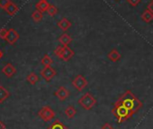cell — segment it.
Instances as JSON below:
<instances>
[{"instance_id":"5bb4252c","label":"cell","mask_w":153,"mask_h":129,"mask_svg":"<svg viewBox=\"0 0 153 129\" xmlns=\"http://www.w3.org/2000/svg\"><path fill=\"white\" fill-rule=\"evenodd\" d=\"M59 42L62 44V46H68V44L72 42V38L68 34H62L59 38Z\"/></svg>"},{"instance_id":"d4e9b609","label":"cell","mask_w":153,"mask_h":129,"mask_svg":"<svg viewBox=\"0 0 153 129\" xmlns=\"http://www.w3.org/2000/svg\"><path fill=\"white\" fill-rule=\"evenodd\" d=\"M10 2V0H0V8L5 9Z\"/></svg>"},{"instance_id":"d6986e66","label":"cell","mask_w":153,"mask_h":129,"mask_svg":"<svg viewBox=\"0 0 153 129\" xmlns=\"http://www.w3.org/2000/svg\"><path fill=\"white\" fill-rule=\"evenodd\" d=\"M41 62H42V65H43L44 67H50V66L51 65V64L53 63V60H52V59H51L48 54H45V55L42 57Z\"/></svg>"},{"instance_id":"484cf974","label":"cell","mask_w":153,"mask_h":129,"mask_svg":"<svg viewBox=\"0 0 153 129\" xmlns=\"http://www.w3.org/2000/svg\"><path fill=\"white\" fill-rule=\"evenodd\" d=\"M127 2L132 7H137L141 2V0H127Z\"/></svg>"},{"instance_id":"277c9868","label":"cell","mask_w":153,"mask_h":129,"mask_svg":"<svg viewBox=\"0 0 153 129\" xmlns=\"http://www.w3.org/2000/svg\"><path fill=\"white\" fill-rule=\"evenodd\" d=\"M79 104L86 110H90L92 109L95 105L97 104V99L90 94V93H86L82 98L79 99Z\"/></svg>"},{"instance_id":"7402d4cb","label":"cell","mask_w":153,"mask_h":129,"mask_svg":"<svg viewBox=\"0 0 153 129\" xmlns=\"http://www.w3.org/2000/svg\"><path fill=\"white\" fill-rule=\"evenodd\" d=\"M42 16H42V13L41 11L37 10V9H36L34 12H33V14H32V18H33V21H35L36 23L42 21Z\"/></svg>"},{"instance_id":"603a6c76","label":"cell","mask_w":153,"mask_h":129,"mask_svg":"<svg viewBox=\"0 0 153 129\" xmlns=\"http://www.w3.org/2000/svg\"><path fill=\"white\" fill-rule=\"evenodd\" d=\"M47 13H48V15H49V16H54L58 13V9H57V7H56L55 6L51 5V6L49 7L48 10H47Z\"/></svg>"},{"instance_id":"cb8c5ba5","label":"cell","mask_w":153,"mask_h":129,"mask_svg":"<svg viewBox=\"0 0 153 129\" xmlns=\"http://www.w3.org/2000/svg\"><path fill=\"white\" fill-rule=\"evenodd\" d=\"M7 34H8V30H7L5 28L0 29V38H1V39L6 40L7 36Z\"/></svg>"},{"instance_id":"83f0119b","label":"cell","mask_w":153,"mask_h":129,"mask_svg":"<svg viewBox=\"0 0 153 129\" xmlns=\"http://www.w3.org/2000/svg\"><path fill=\"white\" fill-rule=\"evenodd\" d=\"M148 9L153 14V0H151V1H150V3L148 5Z\"/></svg>"},{"instance_id":"f1b7e54d","label":"cell","mask_w":153,"mask_h":129,"mask_svg":"<svg viewBox=\"0 0 153 129\" xmlns=\"http://www.w3.org/2000/svg\"><path fill=\"white\" fill-rule=\"evenodd\" d=\"M7 128V126H6V125L0 120V129H6Z\"/></svg>"},{"instance_id":"9c48e42d","label":"cell","mask_w":153,"mask_h":129,"mask_svg":"<svg viewBox=\"0 0 153 129\" xmlns=\"http://www.w3.org/2000/svg\"><path fill=\"white\" fill-rule=\"evenodd\" d=\"M19 39V34L15 29H9L6 41L9 44H14Z\"/></svg>"},{"instance_id":"8fae6325","label":"cell","mask_w":153,"mask_h":129,"mask_svg":"<svg viewBox=\"0 0 153 129\" xmlns=\"http://www.w3.org/2000/svg\"><path fill=\"white\" fill-rule=\"evenodd\" d=\"M50 6L51 5L48 3L47 0H40V1L36 4L35 7H36L37 10H39L42 13H43V12H47V10H48Z\"/></svg>"},{"instance_id":"7a4b0ae2","label":"cell","mask_w":153,"mask_h":129,"mask_svg":"<svg viewBox=\"0 0 153 129\" xmlns=\"http://www.w3.org/2000/svg\"><path fill=\"white\" fill-rule=\"evenodd\" d=\"M112 112L114 117L116 118V120L118 121V123H123L126 121L133 115V113L131 110H129L127 107H125L123 105L116 103V102L114 103V107Z\"/></svg>"},{"instance_id":"4316f807","label":"cell","mask_w":153,"mask_h":129,"mask_svg":"<svg viewBox=\"0 0 153 129\" xmlns=\"http://www.w3.org/2000/svg\"><path fill=\"white\" fill-rule=\"evenodd\" d=\"M101 129H114V127L109 123H105Z\"/></svg>"},{"instance_id":"7c38bea8","label":"cell","mask_w":153,"mask_h":129,"mask_svg":"<svg viewBox=\"0 0 153 129\" xmlns=\"http://www.w3.org/2000/svg\"><path fill=\"white\" fill-rule=\"evenodd\" d=\"M107 58H108L111 61L116 62V61H118V60L122 58V55H121V53H120L117 50L114 49V50H112V51L107 54Z\"/></svg>"},{"instance_id":"5b68a950","label":"cell","mask_w":153,"mask_h":129,"mask_svg":"<svg viewBox=\"0 0 153 129\" xmlns=\"http://www.w3.org/2000/svg\"><path fill=\"white\" fill-rule=\"evenodd\" d=\"M38 116L45 122H50L55 117V112L48 106L43 107L38 113Z\"/></svg>"},{"instance_id":"6da1fadb","label":"cell","mask_w":153,"mask_h":129,"mask_svg":"<svg viewBox=\"0 0 153 129\" xmlns=\"http://www.w3.org/2000/svg\"><path fill=\"white\" fill-rule=\"evenodd\" d=\"M116 103L123 105L125 107L131 110L133 114L138 112L142 107L141 101L138 99L131 90H126L121 96V98L116 101Z\"/></svg>"},{"instance_id":"3957f363","label":"cell","mask_w":153,"mask_h":129,"mask_svg":"<svg viewBox=\"0 0 153 129\" xmlns=\"http://www.w3.org/2000/svg\"><path fill=\"white\" fill-rule=\"evenodd\" d=\"M54 54L58 56L59 59H61L62 60L68 61L71 58H73L75 52L68 46H59L55 49Z\"/></svg>"},{"instance_id":"f546056e","label":"cell","mask_w":153,"mask_h":129,"mask_svg":"<svg viewBox=\"0 0 153 129\" xmlns=\"http://www.w3.org/2000/svg\"><path fill=\"white\" fill-rule=\"evenodd\" d=\"M2 56H3V53H2V51H0V59L2 58Z\"/></svg>"},{"instance_id":"ba28073f","label":"cell","mask_w":153,"mask_h":129,"mask_svg":"<svg viewBox=\"0 0 153 129\" xmlns=\"http://www.w3.org/2000/svg\"><path fill=\"white\" fill-rule=\"evenodd\" d=\"M54 94H55V96H56L60 101L66 100V99L69 97V95H70L69 91H68L66 88H64V87H59V88L55 91Z\"/></svg>"},{"instance_id":"e0dca14e","label":"cell","mask_w":153,"mask_h":129,"mask_svg":"<svg viewBox=\"0 0 153 129\" xmlns=\"http://www.w3.org/2000/svg\"><path fill=\"white\" fill-rule=\"evenodd\" d=\"M141 19L145 22V23H150L153 20V14L149 10H145L142 15H141Z\"/></svg>"},{"instance_id":"44dd1931","label":"cell","mask_w":153,"mask_h":129,"mask_svg":"<svg viewBox=\"0 0 153 129\" xmlns=\"http://www.w3.org/2000/svg\"><path fill=\"white\" fill-rule=\"evenodd\" d=\"M26 80H27V81H28L30 84H32V85H35V84L38 82V81H39V77H38L35 73L32 72V73H30V74L27 76Z\"/></svg>"},{"instance_id":"4fadbf2b","label":"cell","mask_w":153,"mask_h":129,"mask_svg":"<svg viewBox=\"0 0 153 129\" xmlns=\"http://www.w3.org/2000/svg\"><path fill=\"white\" fill-rule=\"evenodd\" d=\"M58 26L64 32H66L68 29H69L71 27V23L67 19V18H61L59 22H58Z\"/></svg>"},{"instance_id":"30bf717a","label":"cell","mask_w":153,"mask_h":129,"mask_svg":"<svg viewBox=\"0 0 153 129\" xmlns=\"http://www.w3.org/2000/svg\"><path fill=\"white\" fill-rule=\"evenodd\" d=\"M2 72L8 78L13 77L16 72V69L15 68L14 65H12L11 63H7V65H5V67L2 69Z\"/></svg>"},{"instance_id":"9a60e30c","label":"cell","mask_w":153,"mask_h":129,"mask_svg":"<svg viewBox=\"0 0 153 129\" xmlns=\"http://www.w3.org/2000/svg\"><path fill=\"white\" fill-rule=\"evenodd\" d=\"M9 97V92L8 90L4 88L3 86L0 85V104H2L3 102H5Z\"/></svg>"},{"instance_id":"ac0fdd59","label":"cell","mask_w":153,"mask_h":129,"mask_svg":"<svg viewBox=\"0 0 153 129\" xmlns=\"http://www.w3.org/2000/svg\"><path fill=\"white\" fill-rule=\"evenodd\" d=\"M64 112H65L66 116H67L68 118H70V119L73 118V117L76 116V108H75L73 106H68V107L65 108Z\"/></svg>"},{"instance_id":"ffe728a7","label":"cell","mask_w":153,"mask_h":129,"mask_svg":"<svg viewBox=\"0 0 153 129\" xmlns=\"http://www.w3.org/2000/svg\"><path fill=\"white\" fill-rule=\"evenodd\" d=\"M48 129H68V128H67L66 125H65L64 124H62L60 121L56 120L54 123H52V124L48 127Z\"/></svg>"},{"instance_id":"52a82bcc","label":"cell","mask_w":153,"mask_h":129,"mask_svg":"<svg viewBox=\"0 0 153 129\" xmlns=\"http://www.w3.org/2000/svg\"><path fill=\"white\" fill-rule=\"evenodd\" d=\"M56 74H57L56 71L53 68H51V66L50 67H44L41 71V75L46 81H51L56 76Z\"/></svg>"},{"instance_id":"4dcf8cb0","label":"cell","mask_w":153,"mask_h":129,"mask_svg":"<svg viewBox=\"0 0 153 129\" xmlns=\"http://www.w3.org/2000/svg\"><path fill=\"white\" fill-rule=\"evenodd\" d=\"M116 1H118V0H116Z\"/></svg>"},{"instance_id":"2e32d148","label":"cell","mask_w":153,"mask_h":129,"mask_svg":"<svg viewBox=\"0 0 153 129\" xmlns=\"http://www.w3.org/2000/svg\"><path fill=\"white\" fill-rule=\"evenodd\" d=\"M5 10H6L10 16H14V15L18 11V7H17L15 3L10 2V3L7 5V7L5 8Z\"/></svg>"},{"instance_id":"8992f818","label":"cell","mask_w":153,"mask_h":129,"mask_svg":"<svg viewBox=\"0 0 153 129\" xmlns=\"http://www.w3.org/2000/svg\"><path fill=\"white\" fill-rule=\"evenodd\" d=\"M72 85L74 86V88L79 90V91H82L83 89H86V87L88 86V81L86 80V78L82 75H76L75 77V79L72 81Z\"/></svg>"}]
</instances>
